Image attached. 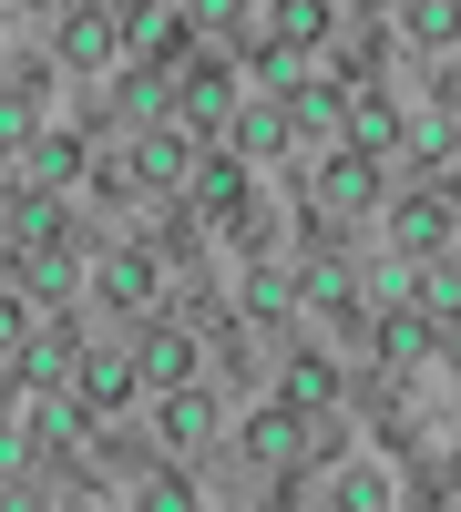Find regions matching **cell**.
Masks as SVG:
<instances>
[{
    "instance_id": "cell-1",
    "label": "cell",
    "mask_w": 461,
    "mask_h": 512,
    "mask_svg": "<svg viewBox=\"0 0 461 512\" xmlns=\"http://www.w3.org/2000/svg\"><path fill=\"white\" fill-rule=\"evenodd\" d=\"M82 164V144L72 134H31V144H11V175H21V195H52L62 175Z\"/></svg>"
},
{
    "instance_id": "cell-2",
    "label": "cell",
    "mask_w": 461,
    "mask_h": 512,
    "mask_svg": "<svg viewBox=\"0 0 461 512\" xmlns=\"http://www.w3.org/2000/svg\"><path fill=\"white\" fill-rule=\"evenodd\" d=\"M134 359H123V349H93V359H82V400H93V410H123V400H134Z\"/></svg>"
},
{
    "instance_id": "cell-3",
    "label": "cell",
    "mask_w": 461,
    "mask_h": 512,
    "mask_svg": "<svg viewBox=\"0 0 461 512\" xmlns=\"http://www.w3.org/2000/svg\"><path fill=\"white\" fill-rule=\"evenodd\" d=\"M134 175H144V185H195V144H185V134H144V144H134Z\"/></svg>"
},
{
    "instance_id": "cell-4",
    "label": "cell",
    "mask_w": 461,
    "mask_h": 512,
    "mask_svg": "<svg viewBox=\"0 0 461 512\" xmlns=\"http://www.w3.org/2000/svg\"><path fill=\"white\" fill-rule=\"evenodd\" d=\"M390 236H400L410 256H431V246H451V195H421V205H400V216H390Z\"/></svg>"
},
{
    "instance_id": "cell-5",
    "label": "cell",
    "mask_w": 461,
    "mask_h": 512,
    "mask_svg": "<svg viewBox=\"0 0 461 512\" xmlns=\"http://www.w3.org/2000/svg\"><path fill=\"white\" fill-rule=\"evenodd\" d=\"M144 379H154V390H185V379H195V338L185 328H154L144 338Z\"/></svg>"
},
{
    "instance_id": "cell-6",
    "label": "cell",
    "mask_w": 461,
    "mask_h": 512,
    "mask_svg": "<svg viewBox=\"0 0 461 512\" xmlns=\"http://www.w3.org/2000/svg\"><path fill=\"white\" fill-rule=\"evenodd\" d=\"M62 52H72V62H113V52H123V21H113V11H72V21H62Z\"/></svg>"
},
{
    "instance_id": "cell-7",
    "label": "cell",
    "mask_w": 461,
    "mask_h": 512,
    "mask_svg": "<svg viewBox=\"0 0 461 512\" xmlns=\"http://www.w3.org/2000/svg\"><path fill=\"white\" fill-rule=\"evenodd\" d=\"M318 31H328V0H277V11H267V41H277V52H308Z\"/></svg>"
},
{
    "instance_id": "cell-8",
    "label": "cell",
    "mask_w": 461,
    "mask_h": 512,
    "mask_svg": "<svg viewBox=\"0 0 461 512\" xmlns=\"http://www.w3.org/2000/svg\"><path fill=\"white\" fill-rule=\"evenodd\" d=\"M154 431L175 441V451H195V441H205V400H195V379H185V390H164V410H154Z\"/></svg>"
},
{
    "instance_id": "cell-9",
    "label": "cell",
    "mask_w": 461,
    "mask_h": 512,
    "mask_svg": "<svg viewBox=\"0 0 461 512\" xmlns=\"http://www.w3.org/2000/svg\"><path fill=\"white\" fill-rule=\"evenodd\" d=\"M175 82H185V123H226V72L216 62H185Z\"/></svg>"
},
{
    "instance_id": "cell-10",
    "label": "cell",
    "mask_w": 461,
    "mask_h": 512,
    "mask_svg": "<svg viewBox=\"0 0 461 512\" xmlns=\"http://www.w3.org/2000/svg\"><path fill=\"white\" fill-rule=\"evenodd\" d=\"M349 154H400V113L390 103H349Z\"/></svg>"
},
{
    "instance_id": "cell-11",
    "label": "cell",
    "mask_w": 461,
    "mask_h": 512,
    "mask_svg": "<svg viewBox=\"0 0 461 512\" xmlns=\"http://www.w3.org/2000/svg\"><path fill=\"white\" fill-rule=\"evenodd\" d=\"M277 390H287V410H328V400H339V379H328V359H287Z\"/></svg>"
},
{
    "instance_id": "cell-12",
    "label": "cell",
    "mask_w": 461,
    "mask_h": 512,
    "mask_svg": "<svg viewBox=\"0 0 461 512\" xmlns=\"http://www.w3.org/2000/svg\"><path fill=\"white\" fill-rule=\"evenodd\" d=\"M318 205H328V216H359V205H369V164H359V154L328 164V175H318Z\"/></svg>"
},
{
    "instance_id": "cell-13",
    "label": "cell",
    "mask_w": 461,
    "mask_h": 512,
    "mask_svg": "<svg viewBox=\"0 0 461 512\" xmlns=\"http://www.w3.org/2000/svg\"><path fill=\"white\" fill-rule=\"evenodd\" d=\"M11 246L31 256V246H62V205L52 195H21V216H11Z\"/></svg>"
},
{
    "instance_id": "cell-14",
    "label": "cell",
    "mask_w": 461,
    "mask_h": 512,
    "mask_svg": "<svg viewBox=\"0 0 461 512\" xmlns=\"http://www.w3.org/2000/svg\"><path fill=\"white\" fill-rule=\"evenodd\" d=\"M421 308H431L441 328L461 318V256H431V267H421Z\"/></svg>"
},
{
    "instance_id": "cell-15",
    "label": "cell",
    "mask_w": 461,
    "mask_h": 512,
    "mask_svg": "<svg viewBox=\"0 0 461 512\" xmlns=\"http://www.w3.org/2000/svg\"><path fill=\"white\" fill-rule=\"evenodd\" d=\"M195 205H205V216H236V205H246V175H236V164H195Z\"/></svg>"
},
{
    "instance_id": "cell-16",
    "label": "cell",
    "mask_w": 461,
    "mask_h": 512,
    "mask_svg": "<svg viewBox=\"0 0 461 512\" xmlns=\"http://www.w3.org/2000/svg\"><path fill=\"white\" fill-rule=\"evenodd\" d=\"M298 297H308V308H349V297H359V277L339 267V256H318V267L298 277Z\"/></svg>"
},
{
    "instance_id": "cell-17",
    "label": "cell",
    "mask_w": 461,
    "mask_h": 512,
    "mask_svg": "<svg viewBox=\"0 0 461 512\" xmlns=\"http://www.w3.org/2000/svg\"><path fill=\"white\" fill-rule=\"evenodd\" d=\"M103 297H113V308H144V297H154V267H144V256H113V267H103Z\"/></svg>"
},
{
    "instance_id": "cell-18",
    "label": "cell",
    "mask_w": 461,
    "mask_h": 512,
    "mask_svg": "<svg viewBox=\"0 0 461 512\" xmlns=\"http://www.w3.org/2000/svg\"><path fill=\"white\" fill-rule=\"evenodd\" d=\"M246 451H257V461H287V451H298V420H287V410L246 420Z\"/></svg>"
},
{
    "instance_id": "cell-19",
    "label": "cell",
    "mask_w": 461,
    "mask_h": 512,
    "mask_svg": "<svg viewBox=\"0 0 461 512\" xmlns=\"http://www.w3.org/2000/svg\"><path fill=\"white\" fill-rule=\"evenodd\" d=\"M287 123H308V134H339L349 103H339V93H298V103H287Z\"/></svg>"
},
{
    "instance_id": "cell-20",
    "label": "cell",
    "mask_w": 461,
    "mask_h": 512,
    "mask_svg": "<svg viewBox=\"0 0 461 512\" xmlns=\"http://www.w3.org/2000/svg\"><path fill=\"white\" fill-rule=\"evenodd\" d=\"M410 31H421V41H451V31H461V0H410Z\"/></svg>"
},
{
    "instance_id": "cell-21",
    "label": "cell",
    "mask_w": 461,
    "mask_h": 512,
    "mask_svg": "<svg viewBox=\"0 0 461 512\" xmlns=\"http://www.w3.org/2000/svg\"><path fill=\"white\" fill-rule=\"evenodd\" d=\"M277 134H287V113H277V103H267V113H236V144H246V154H267Z\"/></svg>"
},
{
    "instance_id": "cell-22",
    "label": "cell",
    "mask_w": 461,
    "mask_h": 512,
    "mask_svg": "<svg viewBox=\"0 0 461 512\" xmlns=\"http://www.w3.org/2000/svg\"><path fill=\"white\" fill-rule=\"evenodd\" d=\"M441 349H451V369H461V318H451V328H441Z\"/></svg>"
}]
</instances>
